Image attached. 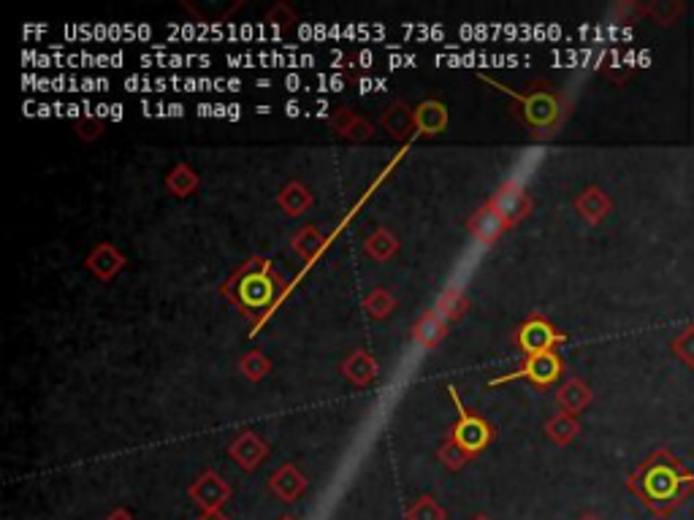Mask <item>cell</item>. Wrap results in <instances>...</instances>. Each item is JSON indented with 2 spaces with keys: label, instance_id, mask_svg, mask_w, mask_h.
Instances as JSON below:
<instances>
[{
  "label": "cell",
  "instance_id": "6da1fadb",
  "mask_svg": "<svg viewBox=\"0 0 694 520\" xmlns=\"http://www.w3.org/2000/svg\"><path fill=\"white\" fill-rule=\"evenodd\" d=\"M627 488L654 518H670L694 493V472L673 450L659 447L629 474Z\"/></svg>",
  "mask_w": 694,
  "mask_h": 520
},
{
  "label": "cell",
  "instance_id": "7a4b0ae2",
  "mask_svg": "<svg viewBox=\"0 0 694 520\" xmlns=\"http://www.w3.org/2000/svg\"><path fill=\"white\" fill-rule=\"evenodd\" d=\"M578 212H581V217L586 220V223L597 225L602 223L605 217H608L610 212V198L608 193L602 190V187H586L581 195H578Z\"/></svg>",
  "mask_w": 694,
  "mask_h": 520
},
{
  "label": "cell",
  "instance_id": "3957f363",
  "mask_svg": "<svg viewBox=\"0 0 694 520\" xmlns=\"http://www.w3.org/2000/svg\"><path fill=\"white\" fill-rule=\"evenodd\" d=\"M556 342H562V336L556 334L554 328L548 323H532L526 325V334H524V344L526 350H532V353H548L551 347H554Z\"/></svg>",
  "mask_w": 694,
  "mask_h": 520
},
{
  "label": "cell",
  "instance_id": "277c9868",
  "mask_svg": "<svg viewBox=\"0 0 694 520\" xmlns=\"http://www.w3.org/2000/svg\"><path fill=\"white\" fill-rule=\"evenodd\" d=\"M559 372H562V361L554 353H540L529 361V366L521 374H529L540 385H548V382H554L559 377Z\"/></svg>",
  "mask_w": 694,
  "mask_h": 520
},
{
  "label": "cell",
  "instance_id": "5b68a950",
  "mask_svg": "<svg viewBox=\"0 0 694 520\" xmlns=\"http://www.w3.org/2000/svg\"><path fill=\"white\" fill-rule=\"evenodd\" d=\"M589 401H591V390L589 385L581 380H567L564 382V388L559 390V404H562L570 415H573V412H581Z\"/></svg>",
  "mask_w": 694,
  "mask_h": 520
},
{
  "label": "cell",
  "instance_id": "8992f818",
  "mask_svg": "<svg viewBox=\"0 0 694 520\" xmlns=\"http://www.w3.org/2000/svg\"><path fill=\"white\" fill-rule=\"evenodd\" d=\"M193 496H196L198 504H204V507L212 512V510H217V504L226 499L228 488L220 483V480H215L212 474H207V477H204V480H201V483L193 488Z\"/></svg>",
  "mask_w": 694,
  "mask_h": 520
},
{
  "label": "cell",
  "instance_id": "52a82bcc",
  "mask_svg": "<svg viewBox=\"0 0 694 520\" xmlns=\"http://www.w3.org/2000/svg\"><path fill=\"white\" fill-rule=\"evenodd\" d=\"M670 350L686 369H694V323H689L681 334L670 342Z\"/></svg>",
  "mask_w": 694,
  "mask_h": 520
},
{
  "label": "cell",
  "instance_id": "ba28073f",
  "mask_svg": "<svg viewBox=\"0 0 694 520\" xmlns=\"http://www.w3.org/2000/svg\"><path fill=\"white\" fill-rule=\"evenodd\" d=\"M272 485H274V491L280 493L285 502H296V499H299V493L304 491V480H301L299 474L293 472V469H285V472L277 474Z\"/></svg>",
  "mask_w": 694,
  "mask_h": 520
},
{
  "label": "cell",
  "instance_id": "9c48e42d",
  "mask_svg": "<svg viewBox=\"0 0 694 520\" xmlns=\"http://www.w3.org/2000/svg\"><path fill=\"white\" fill-rule=\"evenodd\" d=\"M578 434V423H575L570 415H559V418L551 423V437L559 442V445H564V442H570V439Z\"/></svg>",
  "mask_w": 694,
  "mask_h": 520
},
{
  "label": "cell",
  "instance_id": "30bf717a",
  "mask_svg": "<svg viewBox=\"0 0 694 520\" xmlns=\"http://www.w3.org/2000/svg\"><path fill=\"white\" fill-rule=\"evenodd\" d=\"M648 14H657L659 25H673L678 19V14H684V6L681 3H654L648 6Z\"/></svg>",
  "mask_w": 694,
  "mask_h": 520
},
{
  "label": "cell",
  "instance_id": "8fae6325",
  "mask_svg": "<svg viewBox=\"0 0 694 520\" xmlns=\"http://www.w3.org/2000/svg\"><path fill=\"white\" fill-rule=\"evenodd\" d=\"M442 518H445V512H442L434 502H429V499H423L418 507L410 510V520H442Z\"/></svg>",
  "mask_w": 694,
  "mask_h": 520
},
{
  "label": "cell",
  "instance_id": "7c38bea8",
  "mask_svg": "<svg viewBox=\"0 0 694 520\" xmlns=\"http://www.w3.org/2000/svg\"><path fill=\"white\" fill-rule=\"evenodd\" d=\"M201 520H226V515H220V512L212 510V512H207V515H204Z\"/></svg>",
  "mask_w": 694,
  "mask_h": 520
},
{
  "label": "cell",
  "instance_id": "4fadbf2b",
  "mask_svg": "<svg viewBox=\"0 0 694 520\" xmlns=\"http://www.w3.org/2000/svg\"><path fill=\"white\" fill-rule=\"evenodd\" d=\"M106 520H133L131 518V515H128V512H114V515H112V518H106Z\"/></svg>",
  "mask_w": 694,
  "mask_h": 520
},
{
  "label": "cell",
  "instance_id": "5bb4252c",
  "mask_svg": "<svg viewBox=\"0 0 694 520\" xmlns=\"http://www.w3.org/2000/svg\"><path fill=\"white\" fill-rule=\"evenodd\" d=\"M581 520H600V518H597V515H583Z\"/></svg>",
  "mask_w": 694,
  "mask_h": 520
},
{
  "label": "cell",
  "instance_id": "9a60e30c",
  "mask_svg": "<svg viewBox=\"0 0 694 520\" xmlns=\"http://www.w3.org/2000/svg\"><path fill=\"white\" fill-rule=\"evenodd\" d=\"M475 520H488V518H475Z\"/></svg>",
  "mask_w": 694,
  "mask_h": 520
},
{
  "label": "cell",
  "instance_id": "2e32d148",
  "mask_svg": "<svg viewBox=\"0 0 694 520\" xmlns=\"http://www.w3.org/2000/svg\"><path fill=\"white\" fill-rule=\"evenodd\" d=\"M282 520H293V518H282Z\"/></svg>",
  "mask_w": 694,
  "mask_h": 520
}]
</instances>
